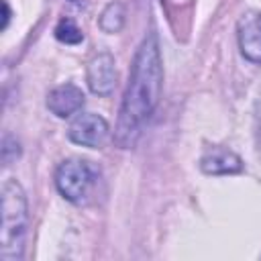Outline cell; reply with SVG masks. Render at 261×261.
Instances as JSON below:
<instances>
[{
    "mask_svg": "<svg viewBox=\"0 0 261 261\" xmlns=\"http://www.w3.org/2000/svg\"><path fill=\"white\" fill-rule=\"evenodd\" d=\"M2 8H4V20H2V29H6L8 18H10V10H8V2H6V0H2Z\"/></svg>",
    "mask_w": 261,
    "mask_h": 261,
    "instance_id": "11",
    "label": "cell"
},
{
    "mask_svg": "<svg viewBox=\"0 0 261 261\" xmlns=\"http://www.w3.org/2000/svg\"><path fill=\"white\" fill-rule=\"evenodd\" d=\"M55 37L65 45H75L84 39V33L77 29V24L71 18H61L59 24L55 27Z\"/></svg>",
    "mask_w": 261,
    "mask_h": 261,
    "instance_id": "10",
    "label": "cell"
},
{
    "mask_svg": "<svg viewBox=\"0 0 261 261\" xmlns=\"http://www.w3.org/2000/svg\"><path fill=\"white\" fill-rule=\"evenodd\" d=\"M200 167L206 173H212V175H226V173H239L243 169V161H241L239 155H234L228 149L212 147L200 159Z\"/></svg>",
    "mask_w": 261,
    "mask_h": 261,
    "instance_id": "8",
    "label": "cell"
},
{
    "mask_svg": "<svg viewBox=\"0 0 261 261\" xmlns=\"http://www.w3.org/2000/svg\"><path fill=\"white\" fill-rule=\"evenodd\" d=\"M239 47L245 59L261 63V12L249 10L239 18Z\"/></svg>",
    "mask_w": 261,
    "mask_h": 261,
    "instance_id": "5",
    "label": "cell"
},
{
    "mask_svg": "<svg viewBox=\"0 0 261 261\" xmlns=\"http://www.w3.org/2000/svg\"><path fill=\"white\" fill-rule=\"evenodd\" d=\"M84 104V92L75 86V84H63V86H57L53 92H49L47 96V108L59 116V118H65V116H71L73 112H77Z\"/></svg>",
    "mask_w": 261,
    "mask_h": 261,
    "instance_id": "7",
    "label": "cell"
},
{
    "mask_svg": "<svg viewBox=\"0 0 261 261\" xmlns=\"http://www.w3.org/2000/svg\"><path fill=\"white\" fill-rule=\"evenodd\" d=\"M29 224V206L24 190L16 179L2 184V226H0V259L18 261L24 251Z\"/></svg>",
    "mask_w": 261,
    "mask_h": 261,
    "instance_id": "2",
    "label": "cell"
},
{
    "mask_svg": "<svg viewBox=\"0 0 261 261\" xmlns=\"http://www.w3.org/2000/svg\"><path fill=\"white\" fill-rule=\"evenodd\" d=\"M161 82H163V67H161L159 43L157 37L151 33L143 39L135 55L130 82L124 92L118 114L114 141L122 149L135 145L145 120L153 114L161 96Z\"/></svg>",
    "mask_w": 261,
    "mask_h": 261,
    "instance_id": "1",
    "label": "cell"
},
{
    "mask_svg": "<svg viewBox=\"0 0 261 261\" xmlns=\"http://www.w3.org/2000/svg\"><path fill=\"white\" fill-rule=\"evenodd\" d=\"M122 22H124V8H122V4L120 2L108 4L106 10L100 16V27L106 33H116V31H120Z\"/></svg>",
    "mask_w": 261,
    "mask_h": 261,
    "instance_id": "9",
    "label": "cell"
},
{
    "mask_svg": "<svg viewBox=\"0 0 261 261\" xmlns=\"http://www.w3.org/2000/svg\"><path fill=\"white\" fill-rule=\"evenodd\" d=\"M67 135L75 145L98 149L100 145H104L108 137V122L94 112H84L73 118Z\"/></svg>",
    "mask_w": 261,
    "mask_h": 261,
    "instance_id": "4",
    "label": "cell"
},
{
    "mask_svg": "<svg viewBox=\"0 0 261 261\" xmlns=\"http://www.w3.org/2000/svg\"><path fill=\"white\" fill-rule=\"evenodd\" d=\"M116 84V67L110 53H98L88 63V86L98 96H108Z\"/></svg>",
    "mask_w": 261,
    "mask_h": 261,
    "instance_id": "6",
    "label": "cell"
},
{
    "mask_svg": "<svg viewBox=\"0 0 261 261\" xmlns=\"http://www.w3.org/2000/svg\"><path fill=\"white\" fill-rule=\"evenodd\" d=\"M94 179H96V171L84 159H67L57 167L55 173V186L59 194L73 204L82 202L88 196Z\"/></svg>",
    "mask_w": 261,
    "mask_h": 261,
    "instance_id": "3",
    "label": "cell"
}]
</instances>
